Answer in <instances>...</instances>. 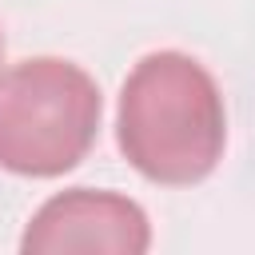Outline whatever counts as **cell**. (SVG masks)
I'll list each match as a JSON object with an SVG mask.
<instances>
[{"mask_svg": "<svg viewBox=\"0 0 255 255\" xmlns=\"http://www.w3.org/2000/svg\"><path fill=\"white\" fill-rule=\"evenodd\" d=\"M116 143L151 183L191 187L207 179L227 147V108L215 76L187 52L143 56L120 88Z\"/></svg>", "mask_w": 255, "mask_h": 255, "instance_id": "obj_1", "label": "cell"}, {"mask_svg": "<svg viewBox=\"0 0 255 255\" xmlns=\"http://www.w3.org/2000/svg\"><path fill=\"white\" fill-rule=\"evenodd\" d=\"M96 80L60 56H32L0 72V167L28 179L72 171L100 135Z\"/></svg>", "mask_w": 255, "mask_h": 255, "instance_id": "obj_2", "label": "cell"}, {"mask_svg": "<svg viewBox=\"0 0 255 255\" xmlns=\"http://www.w3.org/2000/svg\"><path fill=\"white\" fill-rule=\"evenodd\" d=\"M151 247L147 211L116 191L72 187L40 203L20 235L24 255H60V251H112L143 255Z\"/></svg>", "mask_w": 255, "mask_h": 255, "instance_id": "obj_3", "label": "cell"}, {"mask_svg": "<svg viewBox=\"0 0 255 255\" xmlns=\"http://www.w3.org/2000/svg\"><path fill=\"white\" fill-rule=\"evenodd\" d=\"M0 60H4V36H0Z\"/></svg>", "mask_w": 255, "mask_h": 255, "instance_id": "obj_4", "label": "cell"}]
</instances>
